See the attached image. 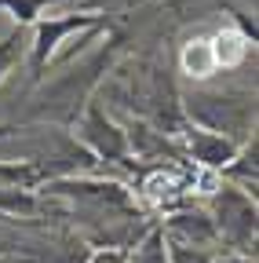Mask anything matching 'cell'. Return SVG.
<instances>
[{"label":"cell","mask_w":259,"mask_h":263,"mask_svg":"<svg viewBox=\"0 0 259 263\" xmlns=\"http://www.w3.org/2000/svg\"><path fill=\"white\" fill-rule=\"evenodd\" d=\"M84 263H128V256L117 252V249H99V252H91Z\"/></svg>","instance_id":"cell-10"},{"label":"cell","mask_w":259,"mask_h":263,"mask_svg":"<svg viewBox=\"0 0 259 263\" xmlns=\"http://www.w3.org/2000/svg\"><path fill=\"white\" fill-rule=\"evenodd\" d=\"M77 139L91 150V157L99 161H121L128 154V136L99 110H88L77 124Z\"/></svg>","instance_id":"cell-4"},{"label":"cell","mask_w":259,"mask_h":263,"mask_svg":"<svg viewBox=\"0 0 259 263\" xmlns=\"http://www.w3.org/2000/svg\"><path fill=\"white\" fill-rule=\"evenodd\" d=\"M22 48H29L26 41H22V26L15 29V33H8L4 41H0V81H4L8 73H11V66L18 62V55H22Z\"/></svg>","instance_id":"cell-9"},{"label":"cell","mask_w":259,"mask_h":263,"mask_svg":"<svg viewBox=\"0 0 259 263\" xmlns=\"http://www.w3.org/2000/svg\"><path fill=\"white\" fill-rule=\"evenodd\" d=\"M128 263H172L168 259V238H165V227H153L150 234H143L135 241L132 252H124Z\"/></svg>","instance_id":"cell-7"},{"label":"cell","mask_w":259,"mask_h":263,"mask_svg":"<svg viewBox=\"0 0 259 263\" xmlns=\"http://www.w3.org/2000/svg\"><path fill=\"white\" fill-rule=\"evenodd\" d=\"M223 263H255V256H237V252H234V256H226Z\"/></svg>","instance_id":"cell-11"},{"label":"cell","mask_w":259,"mask_h":263,"mask_svg":"<svg viewBox=\"0 0 259 263\" xmlns=\"http://www.w3.org/2000/svg\"><path fill=\"white\" fill-rule=\"evenodd\" d=\"M186 146H190V157L197 164H205V168H219V172L241 150V143L226 139V136H215V132H205V128H190L186 132Z\"/></svg>","instance_id":"cell-5"},{"label":"cell","mask_w":259,"mask_h":263,"mask_svg":"<svg viewBox=\"0 0 259 263\" xmlns=\"http://www.w3.org/2000/svg\"><path fill=\"white\" fill-rule=\"evenodd\" d=\"M88 29H103V15L81 11V15L37 18L33 22V41H29V70H33V77H44L48 62L62 55V44L70 37H77V33H88Z\"/></svg>","instance_id":"cell-3"},{"label":"cell","mask_w":259,"mask_h":263,"mask_svg":"<svg viewBox=\"0 0 259 263\" xmlns=\"http://www.w3.org/2000/svg\"><path fill=\"white\" fill-rule=\"evenodd\" d=\"M48 194L58 197H81V201H95V205H128V194L117 183H91V179H55L44 186Z\"/></svg>","instance_id":"cell-6"},{"label":"cell","mask_w":259,"mask_h":263,"mask_svg":"<svg viewBox=\"0 0 259 263\" xmlns=\"http://www.w3.org/2000/svg\"><path fill=\"white\" fill-rule=\"evenodd\" d=\"M186 114L197 128L234 143H248L255 136V99L248 91H197L186 99Z\"/></svg>","instance_id":"cell-1"},{"label":"cell","mask_w":259,"mask_h":263,"mask_svg":"<svg viewBox=\"0 0 259 263\" xmlns=\"http://www.w3.org/2000/svg\"><path fill=\"white\" fill-rule=\"evenodd\" d=\"M212 227L215 238H223L237 256H252L255 249V197L237 190V186H223L212 194Z\"/></svg>","instance_id":"cell-2"},{"label":"cell","mask_w":259,"mask_h":263,"mask_svg":"<svg viewBox=\"0 0 259 263\" xmlns=\"http://www.w3.org/2000/svg\"><path fill=\"white\" fill-rule=\"evenodd\" d=\"M48 4H55V0H0V8H4L18 26H33L37 18H44L41 11H44Z\"/></svg>","instance_id":"cell-8"}]
</instances>
